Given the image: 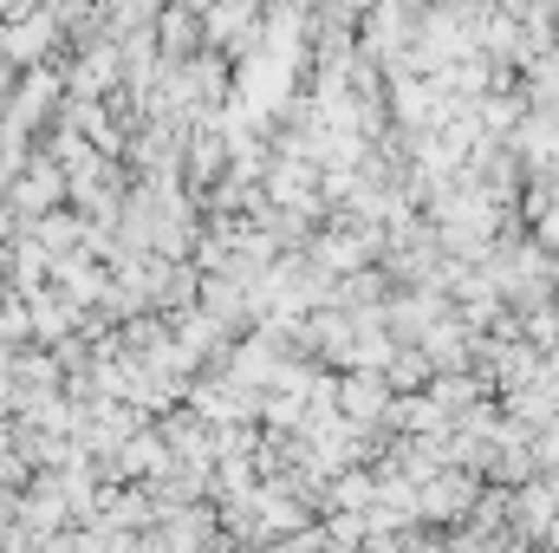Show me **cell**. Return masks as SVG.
<instances>
[{
    "mask_svg": "<svg viewBox=\"0 0 559 553\" xmlns=\"http://www.w3.org/2000/svg\"><path fill=\"white\" fill-rule=\"evenodd\" d=\"M481 475H462V469H436L417 489V528H462L481 502Z\"/></svg>",
    "mask_w": 559,
    "mask_h": 553,
    "instance_id": "6da1fadb",
    "label": "cell"
},
{
    "mask_svg": "<svg viewBox=\"0 0 559 553\" xmlns=\"http://www.w3.org/2000/svg\"><path fill=\"white\" fill-rule=\"evenodd\" d=\"M332 411L345 416L352 430H378L391 411V391L378 372H338V391H332Z\"/></svg>",
    "mask_w": 559,
    "mask_h": 553,
    "instance_id": "7a4b0ae2",
    "label": "cell"
},
{
    "mask_svg": "<svg viewBox=\"0 0 559 553\" xmlns=\"http://www.w3.org/2000/svg\"><path fill=\"white\" fill-rule=\"evenodd\" d=\"M423 398H429V411L455 430L475 404H488V398H495V385H488L481 372H442V378H429V385H423Z\"/></svg>",
    "mask_w": 559,
    "mask_h": 553,
    "instance_id": "3957f363",
    "label": "cell"
},
{
    "mask_svg": "<svg viewBox=\"0 0 559 553\" xmlns=\"http://www.w3.org/2000/svg\"><path fill=\"white\" fill-rule=\"evenodd\" d=\"M417 352H423V365H429V378H442V372H475V339L455 326V313L423 332Z\"/></svg>",
    "mask_w": 559,
    "mask_h": 553,
    "instance_id": "277c9868",
    "label": "cell"
},
{
    "mask_svg": "<svg viewBox=\"0 0 559 553\" xmlns=\"http://www.w3.org/2000/svg\"><path fill=\"white\" fill-rule=\"evenodd\" d=\"M391 358H397V345H391L384 326H352V339H345V352H338L332 365H338V372H378V378H384Z\"/></svg>",
    "mask_w": 559,
    "mask_h": 553,
    "instance_id": "5b68a950",
    "label": "cell"
},
{
    "mask_svg": "<svg viewBox=\"0 0 559 553\" xmlns=\"http://www.w3.org/2000/svg\"><path fill=\"white\" fill-rule=\"evenodd\" d=\"M378 502V469H338L325 482V515H371Z\"/></svg>",
    "mask_w": 559,
    "mask_h": 553,
    "instance_id": "8992f818",
    "label": "cell"
},
{
    "mask_svg": "<svg viewBox=\"0 0 559 553\" xmlns=\"http://www.w3.org/2000/svg\"><path fill=\"white\" fill-rule=\"evenodd\" d=\"M423 385H429L423 352H417V345H397V358L384 365V391H391V398H423Z\"/></svg>",
    "mask_w": 559,
    "mask_h": 553,
    "instance_id": "52a82bcc",
    "label": "cell"
},
{
    "mask_svg": "<svg viewBox=\"0 0 559 553\" xmlns=\"http://www.w3.org/2000/svg\"><path fill=\"white\" fill-rule=\"evenodd\" d=\"M521 235L534 242V255H547V261H559V202L547 209V215H534V222H527Z\"/></svg>",
    "mask_w": 559,
    "mask_h": 553,
    "instance_id": "ba28073f",
    "label": "cell"
},
{
    "mask_svg": "<svg viewBox=\"0 0 559 553\" xmlns=\"http://www.w3.org/2000/svg\"><path fill=\"white\" fill-rule=\"evenodd\" d=\"M254 26V7H222V13H209V33L222 39V33H248Z\"/></svg>",
    "mask_w": 559,
    "mask_h": 553,
    "instance_id": "9c48e42d",
    "label": "cell"
}]
</instances>
